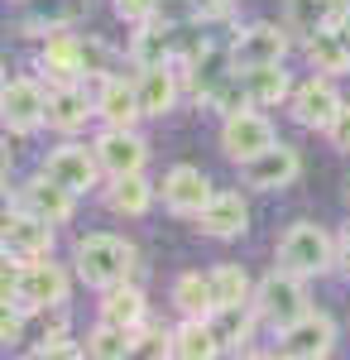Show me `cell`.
<instances>
[{
    "instance_id": "6",
    "label": "cell",
    "mask_w": 350,
    "mask_h": 360,
    "mask_svg": "<svg viewBox=\"0 0 350 360\" xmlns=\"http://www.w3.org/2000/svg\"><path fill=\"white\" fill-rule=\"evenodd\" d=\"M39 173H48L53 183H63L67 193H77V197H86V193H96V183L106 178V168H101V159H96V149L91 144H58L53 154L39 164Z\"/></svg>"
},
{
    "instance_id": "8",
    "label": "cell",
    "mask_w": 350,
    "mask_h": 360,
    "mask_svg": "<svg viewBox=\"0 0 350 360\" xmlns=\"http://www.w3.org/2000/svg\"><path fill=\"white\" fill-rule=\"evenodd\" d=\"M0 115H5L10 135H29V130L48 125V91H44V82H34V77H5Z\"/></svg>"
},
{
    "instance_id": "24",
    "label": "cell",
    "mask_w": 350,
    "mask_h": 360,
    "mask_svg": "<svg viewBox=\"0 0 350 360\" xmlns=\"http://www.w3.org/2000/svg\"><path fill=\"white\" fill-rule=\"evenodd\" d=\"M96 115L106 120V125H135L139 115V91L135 82H125V77H115L110 72L106 82H96Z\"/></svg>"
},
{
    "instance_id": "2",
    "label": "cell",
    "mask_w": 350,
    "mask_h": 360,
    "mask_svg": "<svg viewBox=\"0 0 350 360\" xmlns=\"http://www.w3.org/2000/svg\"><path fill=\"white\" fill-rule=\"evenodd\" d=\"M273 264H283L302 278H317L326 269H336V236L317 221H293L273 250Z\"/></svg>"
},
{
    "instance_id": "42",
    "label": "cell",
    "mask_w": 350,
    "mask_h": 360,
    "mask_svg": "<svg viewBox=\"0 0 350 360\" xmlns=\"http://www.w3.org/2000/svg\"><path fill=\"white\" fill-rule=\"evenodd\" d=\"M231 5H235V0H197L202 20H226V15H231Z\"/></svg>"
},
{
    "instance_id": "20",
    "label": "cell",
    "mask_w": 350,
    "mask_h": 360,
    "mask_svg": "<svg viewBox=\"0 0 350 360\" xmlns=\"http://www.w3.org/2000/svg\"><path fill=\"white\" fill-rule=\"evenodd\" d=\"M91 115H96V91H86L82 82L48 86V125L58 135H77Z\"/></svg>"
},
{
    "instance_id": "3",
    "label": "cell",
    "mask_w": 350,
    "mask_h": 360,
    "mask_svg": "<svg viewBox=\"0 0 350 360\" xmlns=\"http://www.w3.org/2000/svg\"><path fill=\"white\" fill-rule=\"evenodd\" d=\"M67 293H72V278H67L63 264H53V259H20V283H15V298H5V307H20L29 317H39V312L63 307Z\"/></svg>"
},
{
    "instance_id": "10",
    "label": "cell",
    "mask_w": 350,
    "mask_h": 360,
    "mask_svg": "<svg viewBox=\"0 0 350 360\" xmlns=\"http://www.w3.org/2000/svg\"><path fill=\"white\" fill-rule=\"evenodd\" d=\"M0 245L10 259H48L53 255V221L34 217L25 207H10L0 226Z\"/></svg>"
},
{
    "instance_id": "37",
    "label": "cell",
    "mask_w": 350,
    "mask_h": 360,
    "mask_svg": "<svg viewBox=\"0 0 350 360\" xmlns=\"http://www.w3.org/2000/svg\"><path fill=\"white\" fill-rule=\"evenodd\" d=\"M159 25L168 29H188L202 20V10H197V0H159V15H154Z\"/></svg>"
},
{
    "instance_id": "41",
    "label": "cell",
    "mask_w": 350,
    "mask_h": 360,
    "mask_svg": "<svg viewBox=\"0 0 350 360\" xmlns=\"http://www.w3.org/2000/svg\"><path fill=\"white\" fill-rule=\"evenodd\" d=\"M326 139H331V149H341V154H350V101L336 111V120H331V130H326Z\"/></svg>"
},
{
    "instance_id": "25",
    "label": "cell",
    "mask_w": 350,
    "mask_h": 360,
    "mask_svg": "<svg viewBox=\"0 0 350 360\" xmlns=\"http://www.w3.org/2000/svg\"><path fill=\"white\" fill-rule=\"evenodd\" d=\"M154 197H159V188L144 178V173H120V178H110L106 188V207L115 212V217H144L149 207H154Z\"/></svg>"
},
{
    "instance_id": "44",
    "label": "cell",
    "mask_w": 350,
    "mask_h": 360,
    "mask_svg": "<svg viewBox=\"0 0 350 360\" xmlns=\"http://www.w3.org/2000/svg\"><path fill=\"white\" fill-rule=\"evenodd\" d=\"M336 29H341V34H346V39H350V15H346V20H341V25H336Z\"/></svg>"
},
{
    "instance_id": "34",
    "label": "cell",
    "mask_w": 350,
    "mask_h": 360,
    "mask_svg": "<svg viewBox=\"0 0 350 360\" xmlns=\"http://www.w3.org/2000/svg\"><path fill=\"white\" fill-rule=\"evenodd\" d=\"M29 356H34V360H48V356H86V351H82L77 341L67 336V317L58 312V322L44 332V341H39V346H29Z\"/></svg>"
},
{
    "instance_id": "19",
    "label": "cell",
    "mask_w": 350,
    "mask_h": 360,
    "mask_svg": "<svg viewBox=\"0 0 350 360\" xmlns=\"http://www.w3.org/2000/svg\"><path fill=\"white\" fill-rule=\"evenodd\" d=\"M192 221H197L202 236H212V240H235V236L249 231V202L240 193H216Z\"/></svg>"
},
{
    "instance_id": "39",
    "label": "cell",
    "mask_w": 350,
    "mask_h": 360,
    "mask_svg": "<svg viewBox=\"0 0 350 360\" xmlns=\"http://www.w3.org/2000/svg\"><path fill=\"white\" fill-rule=\"evenodd\" d=\"M115 15L125 25H149L159 15V0H115Z\"/></svg>"
},
{
    "instance_id": "23",
    "label": "cell",
    "mask_w": 350,
    "mask_h": 360,
    "mask_svg": "<svg viewBox=\"0 0 350 360\" xmlns=\"http://www.w3.org/2000/svg\"><path fill=\"white\" fill-rule=\"evenodd\" d=\"M350 15V0H283V25L293 34H317V29H331Z\"/></svg>"
},
{
    "instance_id": "31",
    "label": "cell",
    "mask_w": 350,
    "mask_h": 360,
    "mask_svg": "<svg viewBox=\"0 0 350 360\" xmlns=\"http://www.w3.org/2000/svg\"><path fill=\"white\" fill-rule=\"evenodd\" d=\"M82 351L91 360H130L135 356V332L130 327H115V322H96L86 341H82Z\"/></svg>"
},
{
    "instance_id": "17",
    "label": "cell",
    "mask_w": 350,
    "mask_h": 360,
    "mask_svg": "<svg viewBox=\"0 0 350 360\" xmlns=\"http://www.w3.org/2000/svg\"><path fill=\"white\" fill-rule=\"evenodd\" d=\"M135 91H139V111L144 120H163L183 96V72L173 63L163 68H135Z\"/></svg>"
},
{
    "instance_id": "18",
    "label": "cell",
    "mask_w": 350,
    "mask_h": 360,
    "mask_svg": "<svg viewBox=\"0 0 350 360\" xmlns=\"http://www.w3.org/2000/svg\"><path fill=\"white\" fill-rule=\"evenodd\" d=\"M39 72L48 77V86L58 82H82V34L72 29H53L44 34V49H39Z\"/></svg>"
},
{
    "instance_id": "27",
    "label": "cell",
    "mask_w": 350,
    "mask_h": 360,
    "mask_svg": "<svg viewBox=\"0 0 350 360\" xmlns=\"http://www.w3.org/2000/svg\"><path fill=\"white\" fill-rule=\"evenodd\" d=\"M307 63H312V72H326V77L350 72V39L336 25L307 34Z\"/></svg>"
},
{
    "instance_id": "35",
    "label": "cell",
    "mask_w": 350,
    "mask_h": 360,
    "mask_svg": "<svg viewBox=\"0 0 350 360\" xmlns=\"http://www.w3.org/2000/svg\"><path fill=\"white\" fill-rule=\"evenodd\" d=\"M207 106H212V111H221V115H235V111H245V106H254V101H249L245 77H240V72H231V77L216 86L212 96H207Z\"/></svg>"
},
{
    "instance_id": "4",
    "label": "cell",
    "mask_w": 350,
    "mask_h": 360,
    "mask_svg": "<svg viewBox=\"0 0 350 360\" xmlns=\"http://www.w3.org/2000/svg\"><path fill=\"white\" fill-rule=\"evenodd\" d=\"M254 307H259L264 322L288 327L293 317H302V312L312 307L307 278L293 274V269H283V264H273V274H264V278H259V288H254Z\"/></svg>"
},
{
    "instance_id": "16",
    "label": "cell",
    "mask_w": 350,
    "mask_h": 360,
    "mask_svg": "<svg viewBox=\"0 0 350 360\" xmlns=\"http://www.w3.org/2000/svg\"><path fill=\"white\" fill-rule=\"evenodd\" d=\"M15 207H25V212H34V217L63 226V221H72V212H77V193H67L63 183L48 178V173H39V178H29V183L15 188Z\"/></svg>"
},
{
    "instance_id": "29",
    "label": "cell",
    "mask_w": 350,
    "mask_h": 360,
    "mask_svg": "<svg viewBox=\"0 0 350 360\" xmlns=\"http://www.w3.org/2000/svg\"><path fill=\"white\" fill-rule=\"evenodd\" d=\"M173 303L183 317H207L216 307V288H212V274H202V269H188V274L173 278Z\"/></svg>"
},
{
    "instance_id": "5",
    "label": "cell",
    "mask_w": 350,
    "mask_h": 360,
    "mask_svg": "<svg viewBox=\"0 0 350 360\" xmlns=\"http://www.w3.org/2000/svg\"><path fill=\"white\" fill-rule=\"evenodd\" d=\"M336 351V322L317 312V307H307L302 317H293L288 327H278V356L288 360H326Z\"/></svg>"
},
{
    "instance_id": "9",
    "label": "cell",
    "mask_w": 350,
    "mask_h": 360,
    "mask_svg": "<svg viewBox=\"0 0 350 360\" xmlns=\"http://www.w3.org/2000/svg\"><path fill=\"white\" fill-rule=\"evenodd\" d=\"M273 139L278 135H273L269 115L259 111V106H245V111H235V115H221V154L235 159V164L254 159L259 149H269Z\"/></svg>"
},
{
    "instance_id": "33",
    "label": "cell",
    "mask_w": 350,
    "mask_h": 360,
    "mask_svg": "<svg viewBox=\"0 0 350 360\" xmlns=\"http://www.w3.org/2000/svg\"><path fill=\"white\" fill-rule=\"evenodd\" d=\"M212 288H216V303H254V288L240 264H216L212 269Z\"/></svg>"
},
{
    "instance_id": "13",
    "label": "cell",
    "mask_w": 350,
    "mask_h": 360,
    "mask_svg": "<svg viewBox=\"0 0 350 360\" xmlns=\"http://www.w3.org/2000/svg\"><path fill=\"white\" fill-rule=\"evenodd\" d=\"M293 49V29L288 25H245L235 39H231V53H235V68H259V63H283Z\"/></svg>"
},
{
    "instance_id": "26",
    "label": "cell",
    "mask_w": 350,
    "mask_h": 360,
    "mask_svg": "<svg viewBox=\"0 0 350 360\" xmlns=\"http://www.w3.org/2000/svg\"><path fill=\"white\" fill-rule=\"evenodd\" d=\"M101 322H115V327H130L139 332L144 322H149V303H144V288L139 283H115L106 288V298H101Z\"/></svg>"
},
{
    "instance_id": "32",
    "label": "cell",
    "mask_w": 350,
    "mask_h": 360,
    "mask_svg": "<svg viewBox=\"0 0 350 360\" xmlns=\"http://www.w3.org/2000/svg\"><path fill=\"white\" fill-rule=\"evenodd\" d=\"M29 5V34H53V29H67L82 15V0H25Z\"/></svg>"
},
{
    "instance_id": "38",
    "label": "cell",
    "mask_w": 350,
    "mask_h": 360,
    "mask_svg": "<svg viewBox=\"0 0 350 360\" xmlns=\"http://www.w3.org/2000/svg\"><path fill=\"white\" fill-rule=\"evenodd\" d=\"M135 356H173V332H163V327H139L135 332Z\"/></svg>"
},
{
    "instance_id": "15",
    "label": "cell",
    "mask_w": 350,
    "mask_h": 360,
    "mask_svg": "<svg viewBox=\"0 0 350 360\" xmlns=\"http://www.w3.org/2000/svg\"><path fill=\"white\" fill-rule=\"evenodd\" d=\"M159 197H163V207H168L173 217H197V212H202V207H207V202L216 197V188H212V178H207L202 168L173 164L168 173H163Z\"/></svg>"
},
{
    "instance_id": "30",
    "label": "cell",
    "mask_w": 350,
    "mask_h": 360,
    "mask_svg": "<svg viewBox=\"0 0 350 360\" xmlns=\"http://www.w3.org/2000/svg\"><path fill=\"white\" fill-rule=\"evenodd\" d=\"M221 356V341L212 336L207 317H183V327H173V360H212Z\"/></svg>"
},
{
    "instance_id": "28",
    "label": "cell",
    "mask_w": 350,
    "mask_h": 360,
    "mask_svg": "<svg viewBox=\"0 0 350 360\" xmlns=\"http://www.w3.org/2000/svg\"><path fill=\"white\" fill-rule=\"evenodd\" d=\"M245 86H249V101L254 106H278L293 96V77L283 72V63H259V68H240Z\"/></svg>"
},
{
    "instance_id": "22",
    "label": "cell",
    "mask_w": 350,
    "mask_h": 360,
    "mask_svg": "<svg viewBox=\"0 0 350 360\" xmlns=\"http://www.w3.org/2000/svg\"><path fill=\"white\" fill-rule=\"evenodd\" d=\"M130 63H135V68H163V63H178V29L159 25V20L135 25V34H130Z\"/></svg>"
},
{
    "instance_id": "14",
    "label": "cell",
    "mask_w": 350,
    "mask_h": 360,
    "mask_svg": "<svg viewBox=\"0 0 350 360\" xmlns=\"http://www.w3.org/2000/svg\"><path fill=\"white\" fill-rule=\"evenodd\" d=\"M231 72H240V68H235V53H231V44H212V39H207L197 53L183 58V86H188L197 101H207Z\"/></svg>"
},
{
    "instance_id": "7",
    "label": "cell",
    "mask_w": 350,
    "mask_h": 360,
    "mask_svg": "<svg viewBox=\"0 0 350 360\" xmlns=\"http://www.w3.org/2000/svg\"><path fill=\"white\" fill-rule=\"evenodd\" d=\"M297 173H302V154L293 144H283V139H273L269 149H259L254 159L240 164L245 188H254V193H283V188L297 183Z\"/></svg>"
},
{
    "instance_id": "1",
    "label": "cell",
    "mask_w": 350,
    "mask_h": 360,
    "mask_svg": "<svg viewBox=\"0 0 350 360\" xmlns=\"http://www.w3.org/2000/svg\"><path fill=\"white\" fill-rule=\"evenodd\" d=\"M139 250L125 240V236H110V231H91L72 245V274L86 283V288H115L135 274Z\"/></svg>"
},
{
    "instance_id": "45",
    "label": "cell",
    "mask_w": 350,
    "mask_h": 360,
    "mask_svg": "<svg viewBox=\"0 0 350 360\" xmlns=\"http://www.w3.org/2000/svg\"><path fill=\"white\" fill-rule=\"evenodd\" d=\"M346 202H350V183H346Z\"/></svg>"
},
{
    "instance_id": "40",
    "label": "cell",
    "mask_w": 350,
    "mask_h": 360,
    "mask_svg": "<svg viewBox=\"0 0 350 360\" xmlns=\"http://www.w3.org/2000/svg\"><path fill=\"white\" fill-rule=\"evenodd\" d=\"M25 317L29 312H20V307H5V317H0V341H5V351L25 341Z\"/></svg>"
},
{
    "instance_id": "43",
    "label": "cell",
    "mask_w": 350,
    "mask_h": 360,
    "mask_svg": "<svg viewBox=\"0 0 350 360\" xmlns=\"http://www.w3.org/2000/svg\"><path fill=\"white\" fill-rule=\"evenodd\" d=\"M336 269H341V274H350V231L336 240Z\"/></svg>"
},
{
    "instance_id": "36",
    "label": "cell",
    "mask_w": 350,
    "mask_h": 360,
    "mask_svg": "<svg viewBox=\"0 0 350 360\" xmlns=\"http://www.w3.org/2000/svg\"><path fill=\"white\" fill-rule=\"evenodd\" d=\"M110 63H115L110 44H101L96 34H86V39H82V72H86V82H106Z\"/></svg>"
},
{
    "instance_id": "21",
    "label": "cell",
    "mask_w": 350,
    "mask_h": 360,
    "mask_svg": "<svg viewBox=\"0 0 350 360\" xmlns=\"http://www.w3.org/2000/svg\"><path fill=\"white\" fill-rule=\"evenodd\" d=\"M254 317H259V307L254 303H216L212 312H207V327H212V336L221 341V356L231 351H245V341L254 336Z\"/></svg>"
},
{
    "instance_id": "11",
    "label": "cell",
    "mask_w": 350,
    "mask_h": 360,
    "mask_svg": "<svg viewBox=\"0 0 350 360\" xmlns=\"http://www.w3.org/2000/svg\"><path fill=\"white\" fill-rule=\"evenodd\" d=\"M346 101H341V91H336V82L326 77V72H317V77H307L302 86H293V96H288V111H293V120L302 125V130H331V120H336V111H341Z\"/></svg>"
},
{
    "instance_id": "12",
    "label": "cell",
    "mask_w": 350,
    "mask_h": 360,
    "mask_svg": "<svg viewBox=\"0 0 350 360\" xmlns=\"http://www.w3.org/2000/svg\"><path fill=\"white\" fill-rule=\"evenodd\" d=\"M91 149H96V159L106 168V178L144 173V164H149V144H144V135L135 125H106L101 135L91 139Z\"/></svg>"
}]
</instances>
